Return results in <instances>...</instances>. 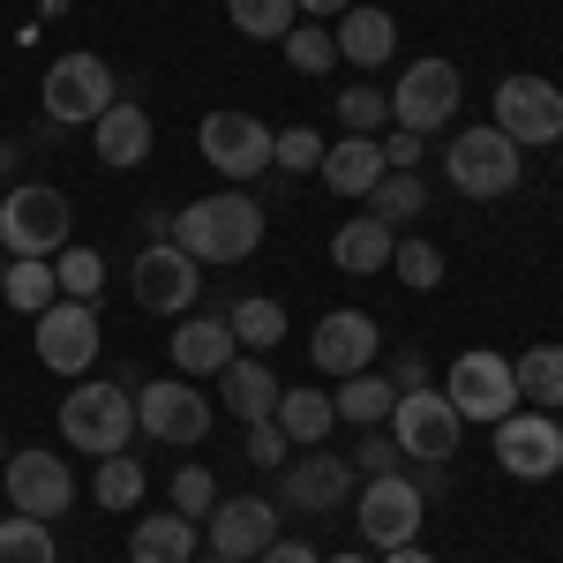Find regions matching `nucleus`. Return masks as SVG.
<instances>
[{
  "mask_svg": "<svg viewBox=\"0 0 563 563\" xmlns=\"http://www.w3.org/2000/svg\"><path fill=\"white\" fill-rule=\"evenodd\" d=\"M278 45H286V60H294L301 76H331V68H339V38H331L323 23H294Z\"/></svg>",
  "mask_w": 563,
  "mask_h": 563,
  "instance_id": "obj_36",
  "label": "nucleus"
},
{
  "mask_svg": "<svg viewBox=\"0 0 563 563\" xmlns=\"http://www.w3.org/2000/svg\"><path fill=\"white\" fill-rule=\"evenodd\" d=\"M129 286H135V301L151 308V316H188L196 294H203V263L188 256V249H174V241H151V249L135 256Z\"/></svg>",
  "mask_w": 563,
  "mask_h": 563,
  "instance_id": "obj_13",
  "label": "nucleus"
},
{
  "mask_svg": "<svg viewBox=\"0 0 563 563\" xmlns=\"http://www.w3.org/2000/svg\"><path fill=\"white\" fill-rule=\"evenodd\" d=\"M331 406H339L346 429H384L398 390H390V376H368V368H361V376H339V398H331Z\"/></svg>",
  "mask_w": 563,
  "mask_h": 563,
  "instance_id": "obj_30",
  "label": "nucleus"
},
{
  "mask_svg": "<svg viewBox=\"0 0 563 563\" xmlns=\"http://www.w3.org/2000/svg\"><path fill=\"white\" fill-rule=\"evenodd\" d=\"M174 249H188L196 263H241V256H256V249H263V203L249 196V188H218V196L180 203Z\"/></svg>",
  "mask_w": 563,
  "mask_h": 563,
  "instance_id": "obj_1",
  "label": "nucleus"
},
{
  "mask_svg": "<svg viewBox=\"0 0 563 563\" xmlns=\"http://www.w3.org/2000/svg\"><path fill=\"white\" fill-rule=\"evenodd\" d=\"M323 563H368V556H361V549H346V556H323Z\"/></svg>",
  "mask_w": 563,
  "mask_h": 563,
  "instance_id": "obj_50",
  "label": "nucleus"
},
{
  "mask_svg": "<svg viewBox=\"0 0 563 563\" xmlns=\"http://www.w3.org/2000/svg\"><path fill=\"white\" fill-rule=\"evenodd\" d=\"M211 504H218V481H211V466H180L174 474V511L180 519H211Z\"/></svg>",
  "mask_w": 563,
  "mask_h": 563,
  "instance_id": "obj_41",
  "label": "nucleus"
},
{
  "mask_svg": "<svg viewBox=\"0 0 563 563\" xmlns=\"http://www.w3.org/2000/svg\"><path fill=\"white\" fill-rule=\"evenodd\" d=\"M496 466L511 481H556L563 474V421L541 406H511L496 421Z\"/></svg>",
  "mask_w": 563,
  "mask_h": 563,
  "instance_id": "obj_7",
  "label": "nucleus"
},
{
  "mask_svg": "<svg viewBox=\"0 0 563 563\" xmlns=\"http://www.w3.org/2000/svg\"><path fill=\"white\" fill-rule=\"evenodd\" d=\"M53 278H60V301H98L106 294V256L98 249H60Z\"/></svg>",
  "mask_w": 563,
  "mask_h": 563,
  "instance_id": "obj_34",
  "label": "nucleus"
},
{
  "mask_svg": "<svg viewBox=\"0 0 563 563\" xmlns=\"http://www.w3.org/2000/svg\"><path fill=\"white\" fill-rule=\"evenodd\" d=\"M353 459H339V451H294L286 466H271V504L278 511H339L353 496Z\"/></svg>",
  "mask_w": 563,
  "mask_h": 563,
  "instance_id": "obj_6",
  "label": "nucleus"
},
{
  "mask_svg": "<svg viewBox=\"0 0 563 563\" xmlns=\"http://www.w3.org/2000/svg\"><path fill=\"white\" fill-rule=\"evenodd\" d=\"M60 435H68L76 451H90V459H113V451H129V435H135V390L76 376V390L60 398Z\"/></svg>",
  "mask_w": 563,
  "mask_h": 563,
  "instance_id": "obj_2",
  "label": "nucleus"
},
{
  "mask_svg": "<svg viewBox=\"0 0 563 563\" xmlns=\"http://www.w3.org/2000/svg\"><path fill=\"white\" fill-rule=\"evenodd\" d=\"M511 384H519V406L556 413L563 406V346H526L519 361H511Z\"/></svg>",
  "mask_w": 563,
  "mask_h": 563,
  "instance_id": "obj_28",
  "label": "nucleus"
},
{
  "mask_svg": "<svg viewBox=\"0 0 563 563\" xmlns=\"http://www.w3.org/2000/svg\"><path fill=\"white\" fill-rule=\"evenodd\" d=\"M225 361H233V323L225 316H180V331H174L180 376H218Z\"/></svg>",
  "mask_w": 563,
  "mask_h": 563,
  "instance_id": "obj_25",
  "label": "nucleus"
},
{
  "mask_svg": "<svg viewBox=\"0 0 563 563\" xmlns=\"http://www.w3.org/2000/svg\"><path fill=\"white\" fill-rule=\"evenodd\" d=\"M196 549H203V526L180 511H151L129 533V563H196Z\"/></svg>",
  "mask_w": 563,
  "mask_h": 563,
  "instance_id": "obj_23",
  "label": "nucleus"
},
{
  "mask_svg": "<svg viewBox=\"0 0 563 563\" xmlns=\"http://www.w3.org/2000/svg\"><path fill=\"white\" fill-rule=\"evenodd\" d=\"M390 271H398V286L435 294V286H443V249H435V241H398V249H390Z\"/></svg>",
  "mask_w": 563,
  "mask_h": 563,
  "instance_id": "obj_38",
  "label": "nucleus"
},
{
  "mask_svg": "<svg viewBox=\"0 0 563 563\" xmlns=\"http://www.w3.org/2000/svg\"><path fill=\"white\" fill-rule=\"evenodd\" d=\"M271 541H278V504L271 496H218L211 519H203V549H218L233 563H256Z\"/></svg>",
  "mask_w": 563,
  "mask_h": 563,
  "instance_id": "obj_15",
  "label": "nucleus"
},
{
  "mask_svg": "<svg viewBox=\"0 0 563 563\" xmlns=\"http://www.w3.org/2000/svg\"><path fill=\"white\" fill-rule=\"evenodd\" d=\"M361 203H368V218H384L390 233H398V225H413V218L429 211V188H421V174H384Z\"/></svg>",
  "mask_w": 563,
  "mask_h": 563,
  "instance_id": "obj_31",
  "label": "nucleus"
},
{
  "mask_svg": "<svg viewBox=\"0 0 563 563\" xmlns=\"http://www.w3.org/2000/svg\"><path fill=\"white\" fill-rule=\"evenodd\" d=\"M556 151H563V143H556Z\"/></svg>",
  "mask_w": 563,
  "mask_h": 563,
  "instance_id": "obj_54",
  "label": "nucleus"
},
{
  "mask_svg": "<svg viewBox=\"0 0 563 563\" xmlns=\"http://www.w3.org/2000/svg\"><path fill=\"white\" fill-rule=\"evenodd\" d=\"M0 563H60L53 526H45V519H23V511H8V519H0Z\"/></svg>",
  "mask_w": 563,
  "mask_h": 563,
  "instance_id": "obj_32",
  "label": "nucleus"
},
{
  "mask_svg": "<svg viewBox=\"0 0 563 563\" xmlns=\"http://www.w3.org/2000/svg\"><path fill=\"white\" fill-rule=\"evenodd\" d=\"M384 166H390V174H421V135H413V129H390L384 135Z\"/></svg>",
  "mask_w": 563,
  "mask_h": 563,
  "instance_id": "obj_44",
  "label": "nucleus"
},
{
  "mask_svg": "<svg viewBox=\"0 0 563 563\" xmlns=\"http://www.w3.org/2000/svg\"><path fill=\"white\" fill-rule=\"evenodd\" d=\"M443 174H451V188H459V196H481V203H488V196H511L526 166H519V143H511V135L488 121V129L451 135V158H443Z\"/></svg>",
  "mask_w": 563,
  "mask_h": 563,
  "instance_id": "obj_5",
  "label": "nucleus"
},
{
  "mask_svg": "<svg viewBox=\"0 0 563 563\" xmlns=\"http://www.w3.org/2000/svg\"><path fill=\"white\" fill-rule=\"evenodd\" d=\"M31 323H38L31 346H38V361L53 376H90V361H98V316H90V301H53Z\"/></svg>",
  "mask_w": 563,
  "mask_h": 563,
  "instance_id": "obj_18",
  "label": "nucleus"
},
{
  "mask_svg": "<svg viewBox=\"0 0 563 563\" xmlns=\"http://www.w3.org/2000/svg\"><path fill=\"white\" fill-rule=\"evenodd\" d=\"M398 459H406V451H398V443H390V429H361V451H353V474H398Z\"/></svg>",
  "mask_w": 563,
  "mask_h": 563,
  "instance_id": "obj_42",
  "label": "nucleus"
},
{
  "mask_svg": "<svg viewBox=\"0 0 563 563\" xmlns=\"http://www.w3.org/2000/svg\"><path fill=\"white\" fill-rule=\"evenodd\" d=\"M429 384V361L421 353H398V368H390V390H421Z\"/></svg>",
  "mask_w": 563,
  "mask_h": 563,
  "instance_id": "obj_45",
  "label": "nucleus"
},
{
  "mask_svg": "<svg viewBox=\"0 0 563 563\" xmlns=\"http://www.w3.org/2000/svg\"><path fill=\"white\" fill-rule=\"evenodd\" d=\"M316 174H323V188H331V196H368V188L390 174V166H384V135H346V143H323V166H316Z\"/></svg>",
  "mask_w": 563,
  "mask_h": 563,
  "instance_id": "obj_21",
  "label": "nucleus"
},
{
  "mask_svg": "<svg viewBox=\"0 0 563 563\" xmlns=\"http://www.w3.org/2000/svg\"><path fill=\"white\" fill-rule=\"evenodd\" d=\"M496 129L519 151H556L563 143V90L549 76H504L496 84Z\"/></svg>",
  "mask_w": 563,
  "mask_h": 563,
  "instance_id": "obj_8",
  "label": "nucleus"
},
{
  "mask_svg": "<svg viewBox=\"0 0 563 563\" xmlns=\"http://www.w3.org/2000/svg\"><path fill=\"white\" fill-rule=\"evenodd\" d=\"M8 158H15V143H0V166H8Z\"/></svg>",
  "mask_w": 563,
  "mask_h": 563,
  "instance_id": "obj_51",
  "label": "nucleus"
},
{
  "mask_svg": "<svg viewBox=\"0 0 563 563\" xmlns=\"http://www.w3.org/2000/svg\"><path fill=\"white\" fill-rule=\"evenodd\" d=\"M0 278H8V263H0Z\"/></svg>",
  "mask_w": 563,
  "mask_h": 563,
  "instance_id": "obj_53",
  "label": "nucleus"
},
{
  "mask_svg": "<svg viewBox=\"0 0 563 563\" xmlns=\"http://www.w3.org/2000/svg\"><path fill=\"white\" fill-rule=\"evenodd\" d=\"M90 496H98L106 511H135V504H143V466H135L129 451H113V459L98 466V481H90Z\"/></svg>",
  "mask_w": 563,
  "mask_h": 563,
  "instance_id": "obj_35",
  "label": "nucleus"
},
{
  "mask_svg": "<svg viewBox=\"0 0 563 563\" xmlns=\"http://www.w3.org/2000/svg\"><path fill=\"white\" fill-rule=\"evenodd\" d=\"M271 166H286V174H316V166H323V135H316V129H271Z\"/></svg>",
  "mask_w": 563,
  "mask_h": 563,
  "instance_id": "obj_40",
  "label": "nucleus"
},
{
  "mask_svg": "<svg viewBox=\"0 0 563 563\" xmlns=\"http://www.w3.org/2000/svg\"><path fill=\"white\" fill-rule=\"evenodd\" d=\"M384 563H435V556L421 549V541H406V549H384Z\"/></svg>",
  "mask_w": 563,
  "mask_h": 563,
  "instance_id": "obj_47",
  "label": "nucleus"
},
{
  "mask_svg": "<svg viewBox=\"0 0 563 563\" xmlns=\"http://www.w3.org/2000/svg\"><path fill=\"white\" fill-rule=\"evenodd\" d=\"M271 421H278V435H286V443H294V451H316V443H323V435L339 429V406H331V398H323V390H278V413H271Z\"/></svg>",
  "mask_w": 563,
  "mask_h": 563,
  "instance_id": "obj_27",
  "label": "nucleus"
},
{
  "mask_svg": "<svg viewBox=\"0 0 563 563\" xmlns=\"http://www.w3.org/2000/svg\"><path fill=\"white\" fill-rule=\"evenodd\" d=\"M294 443L278 435V421H249V466H286Z\"/></svg>",
  "mask_w": 563,
  "mask_h": 563,
  "instance_id": "obj_43",
  "label": "nucleus"
},
{
  "mask_svg": "<svg viewBox=\"0 0 563 563\" xmlns=\"http://www.w3.org/2000/svg\"><path fill=\"white\" fill-rule=\"evenodd\" d=\"M196 143H203V166H211V174H225L233 188H241V180H256V174H271V129H263L256 113H241V106L203 113Z\"/></svg>",
  "mask_w": 563,
  "mask_h": 563,
  "instance_id": "obj_9",
  "label": "nucleus"
},
{
  "mask_svg": "<svg viewBox=\"0 0 563 563\" xmlns=\"http://www.w3.org/2000/svg\"><path fill=\"white\" fill-rule=\"evenodd\" d=\"M196 563H233V556H218V549H196Z\"/></svg>",
  "mask_w": 563,
  "mask_h": 563,
  "instance_id": "obj_49",
  "label": "nucleus"
},
{
  "mask_svg": "<svg viewBox=\"0 0 563 563\" xmlns=\"http://www.w3.org/2000/svg\"><path fill=\"white\" fill-rule=\"evenodd\" d=\"M113 106V68L98 60V53H60L53 68H45V121L53 129H84Z\"/></svg>",
  "mask_w": 563,
  "mask_h": 563,
  "instance_id": "obj_10",
  "label": "nucleus"
},
{
  "mask_svg": "<svg viewBox=\"0 0 563 563\" xmlns=\"http://www.w3.org/2000/svg\"><path fill=\"white\" fill-rule=\"evenodd\" d=\"M241 38H286L294 31V0H225Z\"/></svg>",
  "mask_w": 563,
  "mask_h": 563,
  "instance_id": "obj_37",
  "label": "nucleus"
},
{
  "mask_svg": "<svg viewBox=\"0 0 563 563\" xmlns=\"http://www.w3.org/2000/svg\"><path fill=\"white\" fill-rule=\"evenodd\" d=\"M256 563H323V556H316L308 541H286V533H278V541H271V549H263Z\"/></svg>",
  "mask_w": 563,
  "mask_h": 563,
  "instance_id": "obj_46",
  "label": "nucleus"
},
{
  "mask_svg": "<svg viewBox=\"0 0 563 563\" xmlns=\"http://www.w3.org/2000/svg\"><path fill=\"white\" fill-rule=\"evenodd\" d=\"M0 301L23 308V316H45L60 301V278H53V256H8V278H0Z\"/></svg>",
  "mask_w": 563,
  "mask_h": 563,
  "instance_id": "obj_29",
  "label": "nucleus"
},
{
  "mask_svg": "<svg viewBox=\"0 0 563 563\" xmlns=\"http://www.w3.org/2000/svg\"><path fill=\"white\" fill-rule=\"evenodd\" d=\"M443 398L459 406V421H488V429H496V421L519 406L511 361H504V353H488V346L459 353V361H451V376H443Z\"/></svg>",
  "mask_w": 563,
  "mask_h": 563,
  "instance_id": "obj_11",
  "label": "nucleus"
},
{
  "mask_svg": "<svg viewBox=\"0 0 563 563\" xmlns=\"http://www.w3.org/2000/svg\"><path fill=\"white\" fill-rule=\"evenodd\" d=\"M225 323H233V346H278V339H286V308L278 301H241V308H225Z\"/></svg>",
  "mask_w": 563,
  "mask_h": 563,
  "instance_id": "obj_33",
  "label": "nucleus"
},
{
  "mask_svg": "<svg viewBox=\"0 0 563 563\" xmlns=\"http://www.w3.org/2000/svg\"><path fill=\"white\" fill-rule=\"evenodd\" d=\"M390 249H398V233H390L384 218H346L339 233H331V263L353 271V278H368V271H390Z\"/></svg>",
  "mask_w": 563,
  "mask_h": 563,
  "instance_id": "obj_26",
  "label": "nucleus"
},
{
  "mask_svg": "<svg viewBox=\"0 0 563 563\" xmlns=\"http://www.w3.org/2000/svg\"><path fill=\"white\" fill-rule=\"evenodd\" d=\"M294 8H301V15H346L353 0H294Z\"/></svg>",
  "mask_w": 563,
  "mask_h": 563,
  "instance_id": "obj_48",
  "label": "nucleus"
},
{
  "mask_svg": "<svg viewBox=\"0 0 563 563\" xmlns=\"http://www.w3.org/2000/svg\"><path fill=\"white\" fill-rule=\"evenodd\" d=\"M339 121H346V135H384L390 129V98L368 90V84H353V90H339Z\"/></svg>",
  "mask_w": 563,
  "mask_h": 563,
  "instance_id": "obj_39",
  "label": "nucleus"
},
{
  "mask_svg": "<svg viewBox=\"0 0 563 563\" xmlns=\"http://www.w3.org/2000/svg\"><path fill=\"white\" fill-rule=\"evenodd\" d=\"M361 541L368 549H406L421 541V481L406 474H376L361 488Z\"/></svg>",
  "mask_w": 563,
  "mask_h": 563,
  "instance_id": "obj_17",
  "label": "nucleus"
},
{
  "mask_svg": "<svg viewBox=\"0 0 563 563\" xmlns=\"http://www.w3.org/2000/svg\"><path fill=\"white\" fill-rule=\"evenodd\" d=\"M384 429L413 466H443V459L459 451V429H466V421H459V406H451L443 390L421 384V390H398V406H390Z\"/></svg>",
  "mask_w": 563,
  "mask_h": 563,
  "instance_id": "obj_4",
  "label": "nucleus"
},
{
  "mask_svg": "<svg viewBox=\"0 0 563 563\" xmlns=\"http://www.w3.org/2000/svg\"><path fill=\"white\" fill-rule=\"evenodd\" d=\"M90 143H98V166H143L151 158V113L143 106H129V98H113L98 121H90Z\"/></svg>",
  "mask_w": 563,
  "mask_h": 563,
  "instance_id": "obj_20",
  "label": "nucleus"
},
{
  "mask_svg": "<svg viewBox=\"0 0 563 563\" xmlns=\"http://www.w3.org/2000/svg\"><path fill=\"white\" fill-rule=\"evenodd\" d=\"M278 390H286V384H278V376H271L263 361H241V353H233V361L218 368V406H225V413H233L241 429L278 413Z\"/></svg>",
  "mask_w": 563,
  "mask_h": 563,
  "instance_id": "obj_22",
  "label": "nucleus"
},
{
  "mask_svg": "<svg viewBox=\"0 0 563 563\" xmlns=\"http://www.w3.org/2000/svg\"><path fill=\"white\" fill-rule=\"evenodd\" d=\"M0 481H8V511H23V519L53 526V519H68V504H76V481H68V466L53 451H8Z\"/></svg>",
  "mask_w": 563,
  "mask_h": 563,
  "instance_id": "obj_14",
  "label": "nucleus"
},
{
  "mask_svg": "<svg viewBox=\"0 0 563 563\" xmlns=\"http://www.w3.org/2000/svg\"><path fill=\"white\" fill-rule=\"evenodd\" d=\"M135 429L158 435V443H203L211 435V398L188 384V376L135 384Z\"/></svg>",
  "mask_w": 563,
  "mask_h": 563,
  "instance_id": "obj_12",
  "label": "nucleus"
},
{
  "mask_svg": "<svg viewBox=\"0 0 563 563\" xmlns=\"http://www.w3.org/2000/svg\"><path fill=\"white\" fill-rule=\"evenodd\" d=\"M384 346V331H376V316H361V308H331L323 323H316V339H308V361L323 368V376H361L368 361Z\"/></svg>",
  "mask_w": 563,
  "mask_h": 563,
  "instance_id": "obj_19",
  "label": "nucleus"
},
{
  "mask_svg": "<svg viewBox=\"0 0 563 563\" xmlns=\"http://www.w3.org/2000/svg\"><path fill=\"white\" fill-rule=\"evenodd\" d=\"M68 241V196L53 180H23L0 196V249L8 256H60Z\"/></svg>",
  "mask_w": 563,
  "mask_h": 563,
  "instance_id": "obj_3",
  "label": "nucleus"
},
{
  "mask_svg": "<svg viewBox=\"0 0 563 563\" xmlns=\"http://www.w3.org/2000/svg\"><path fill=\"white\" fill-rule=\"evenodd\" d=\"M331 38H339V60H353V68H384L390 53H398V23H390V8H361V0H353Z\"/></svg>",
  "mask_w": 563,
  "mask_h": 563,
  "instance_id": "obj_24",
  "label": "nucleus"
},
{
  "mask_svg": "<svg viewBox=\"0 0 563 563\" xmlns=\"http://www.w3.org/2000/svg\"><path fill=\"white\" fill-rule=\"evenodd\" d=\"M0 466H8V443H0Z\"/></svg>",
  "mask_w": 563,
  "mask_h": 563,
  "instance_id": "obj_52",
  "label": "nucleus"
},
{
  "mask_svg": "<svg viewBox=\"0 0 563 563\" xmlns=\"http://www.w3.org/2000/svg\"><path fill=\"white\" fill-rule=\"evenodd\" d=\"M451 113H459V68L451 60H413L390 90V121L413 135H435Z\"/></svg>",
  "mask_w": 563,
  "mask_h": 563,
  "instance_id": "obj_16",
  "label": "nucleus"
}]
</instances>
